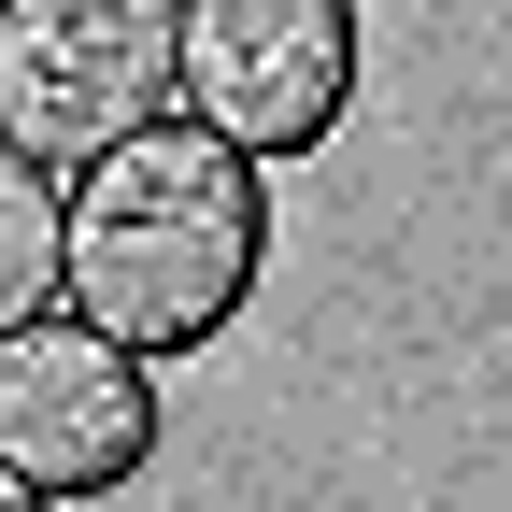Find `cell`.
<instances>
[{
	"label": "cell",
	"instance_id": "3957f363",
	"mask_svg": "<svg viewBox=\"0 0 512 512\" xmlns=\"http://www.w3.org/2000/svg\"><path fill=\"white\" fill-rule=\"evenodd\" d=\"M157 356H128L114 328H86L72 299L0 328V470H29L43 498H114L157 470Z\"/></svg>",
	"mask_w": 512,
	"mask_h": 512
},
{
	"label": "cell",
	"instance_id": "5b68a950",
	"mask_svg": "<svg viewBox=\"0 0 512 512\" xmlns=\"http://www.w3.org/2000/svg\"><path fill=\"white\" fill-rule=\"evenodd\" d=\"M57 299H72V171L0 143V328H29Z\"/></svg>",
	"mask_w": 512,
	"mask_h": 512
},
{
	"label": "cell",
	"instance_id": "277c9868",
	"mask_svg": "<svg viewBox=\"0 0 512 512\" xmlns=\"http://www.w3.org/2000/svg\"><path fill=\"white\" fill-rule=\"evenodd\" d=\"M356 0H185V114L228 128L256 171L342 143L356 114Z\"/></svg>",
	"mask_w": 512,
	"mask_h": 512
},
{
	"label": "cell",
	"instance_id": "8992f818",
	"mask_svg": "<svg viewBox=\"0 0 512 512\" xmlns=\"http://www.w3.org/2000/svg\"><path fill=\"white\" fill-rule=\"evenodd\" d=\"M0 512H57V498H43V484H29V470H0Z\"/></svg>",
	"mask_w": 512,
	"mask_h": 512
},
{
	"label": "cell",
	"instance_id": "6da1fadb",
	"mask_svg": "<svg viewBox=\"0 0 512 512\" xmlns=\"http://www.w3.org/2000/svg\"><path fill=\"white\" fill-rule=\"evenodd\" d=\"M271 271V171L228 128L157 114L72 171V313L128 356H200Z\"/></svg>",
	"mask_w": 512,
	"mask_h": 512
},
{
	"label": "cell",
	"instance_id": "7a4b0ae2",
	"mask_svg": "<svg viewBox=\"0 0 512 512\" xmlns=\"http://www.w3.org/2000/svg\"><path fill=\"white\" fill-rule=\"evenodd\" d=\"M185 114V0H0V143L43 171Z\"/></svg>",
	"mask_w": 512,
	"mask_h": 512
}]
</instances>
